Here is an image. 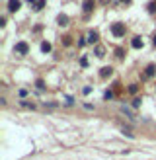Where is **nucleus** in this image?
Here are the masks:
<instances>
[{
	"label": "nucleus",
	"instance_id": "nucleus-1",
	"mask_svg": "<svg viewBox=\"0 0 156 160\" xmlns=\"http://www.w3.org/2000/svg\"><path fill=\"white\" fill-rule=\"evenodd\" d=\"M111 33L115 37H123L125 35V24H113L111 25Z\"/></svg>",
	"mask_w": 156,
	"mask_h": 160
},
{
	"label": "nucleus",
	"instance_id": "nucleus-2",
	"mask_svg": "<svg viewBox=\"0 0 156 160\" xmlns=\"http://www.w3.org/2000/svg\"><path fill=\"white\" fill-rule=\"evenodd\" d=\"M18 55H28V51H29V47H28V43L25 41H22V43H18L16 45V49H14Z\"/></svg>",
	"mask_w": 156,
	"mask_h": 160
},
{
	"label": "nucleus",
	"instance_id": "nucleus-3",
	"mask_svg": "<svg viewBox=\"0 0 156 160\" xmlns=\"http://www.w3.org/2000/svg\"><path fill=\"white\" fill-rule=\"evenodd\" d=\"M20 6H22L20 0H10V2H8V10H10V12H18Z\"/></svg>",
	"mask_w": 156,
	"mask_h": 160
},
{
	"label": "nucleus",
	"instance_id": "nucleus-4",
	"mask_svg": "<svg viewBox=\"0 0 156 160\" xmlns=\"http://www.w3.org/2000/svg\"><path fill=\"white\" fill-rule=\"evenodd\" d=\"M29 4H31L35 10H41L43 6H45V0H29Z\"/></svg>",
	"mask_w": 156,
	"mask_h": 160
},
{
	"label": "nucleus",
	"instance_id": "nucleus-5",
	"mask_svg": "<svg viewBox=\"0 0 156 160\" xmlns=\"http://www.w3.org/2000/svg\"><path fill=\"white\" fill-rule=\"evenodd\" d=\"M111 72H113V68H111V66H104L99 74H102V78H107V76H111Z\"/></svg>",
	"mask_w": 156,
	"mask_h": 160
},
{
	"label": "nucleus",
	"instance_id": "nucleus-6",
	"mask_svg": "<svg viewBox=\"0 0 156 160\" xmlns=\"http://www.w3.org/2000/svg\"><path fill=\"white\" fill-rule=\"evenodd\" d=\"M131 45H133L135 49H141V47H142V39H141V37H133Z\"/></svg>",
	"mask_w": 156,
	"mask_h": 160
},
{
	"label": "nucleus",
	"instance_id": "nucleus-7",
	"mask_svg": "<svg viewBox=\"0 0 156 160\" xmlns=\"http://www.w3.org/2000/svg\"><path fill=\"white\" fill-rule=\"evenodd\" d=\"M94 8V0H84V12H92Z\"/></svg>",
	"mask_w": 156,
	"mask_h": 160
},
{
	"label": "nucleus",
	"instance_id": "nucleus-8",
	"mask_svg": "<svg viewBox=\"0 0 156 160\" xmlns=\"http://www.w3.org/2000/svg\"><path fill=\"white\" fill-rule=\"evenodd\" d=\"M41 51H43V53H49V51H51V43L43 41V43H41Z\"/></svg>",
	"mask_w": 156,
	"mask_h": 160
},
{
	"label": "nucleus",
	"instance_id": "nucleus-9",
	"mask_svg": "<svg viewBox=\"0 0 156 160\" xmlns=\"http://www.w3.org/2000/svg\"><path fill=\"white\" fill-rule=\"evenodd\" d=\"M88 41H90V43H96V41H98V33H96V31H92L90 35H88Z\"/></svg>",
	"mask_w": 156,
	"mask_h": 160
},
{
	"label": "nucleus",
	"instance_id": "nucleus-10",
	"mask_svg": "<svg viewBox=\"0 0 156 160\" xmlns=\"http://www.w3.org/2000/svg\"><path fill=\"white\" fill-rule=\"evenodd\" d=\"M154 72H156V66H154V65H150V66L147 68V76H152Z\"/></svg>",
	"mask_w": 156,
	"mask_h": 160
},
{
	"label": "nucleus",
	"instance_id": "nucleus-11",
	"mask_svg": "<svg viewBox=\"0 0 156 160\" xmlns=\"http://www.w3.org/2000/svg\"><path fill=\"white\" fill-rule=\"evenodd\" d=\"M66 22H68L66 16H59V24H61V25H66Z\"/></svg>",
	"mask_w": 156,
	"mask_h": 160
},
{
	"label": "nucleus",
	"instance_id": "nucleus-12",
	"mask_svg": "<svg viewBox=\"0 0 156 160\" xmlns=\"http://www.w3.org/2000/svg\"><path fill=\"white\" fill-rule=\"evenodd\" d=\"M129 92H131V94H137V84H131V86H129Z\"/></svg>",
	"mask_w": 156,
	"mask_h": 160
},
{
	"label": "nucleus",
	"instance_id": "nucleus-13",
	"mask_svg": "<svg viewBox=\"0 0 156 160\" xmlns=\"http://www.w3.org/2000/svg\"><path fill=\"white\" fill-rule=\"evenodd\" d=\"M96 55H98V57H104V49H102V47H96Z\"/></svg>",
	"mask_w": 156,
	"mask_h": 160
},
{
	"label": "nucleus",
	"instance_id": "nucleus-14",
	"mask_svg": "<svg viewBox=\"0 0 156 160\" xmlns=\"http://www.w3.org/2000/svg\"><path fill=\"white\" fill-rule=\"evenodd\" d=\"M154 45H156V35H154Z\"/></svg>",
	"mask_w": 156,
	"mask_h": 160
}]
</instances>
